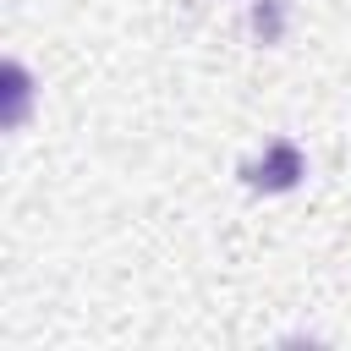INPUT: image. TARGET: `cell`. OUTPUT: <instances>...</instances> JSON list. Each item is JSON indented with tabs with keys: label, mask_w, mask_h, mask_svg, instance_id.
I'll list each match as a JSON object with an SVG mask.
<instances>
[{
	"label": "cell",
	"mask_w": 351,
	"mask_h": 351,
	"mask_svg": "<svg viewBox=\"0 0 351 351\" xmlns=\"http://www.w3.org/2000/svg\"><path fill=\"white\" fill-rule=\"evenodd\" d=\"M302 148L296 143H269L263 148V159H252V165H241V181L252 186V192H285V186H296L302 181Z\"/></svg>",
	"instance_id": "6da1fadb"
}]
</instances>
